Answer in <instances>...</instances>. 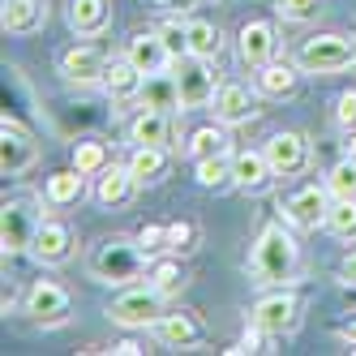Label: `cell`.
Instances as JSON below:
<instances>
[{
	"label": "cell",
	"instance_id": "cell-1",
	"mask_svg": "<svg viewBox=\"0 0 356 356\" xmlns=\"http://www.w3.org/2000/svg\"><path fill=\"white\" fill-rule=\"evenodd\" d=\"M300 266V245L292 241L288 227H262V236L253 241L249 249V275H253V284H262V288H284L292 284V275Z\"/></svg>",
	"mask_w": 356,
	"mask_h": 356
},
{
	"label": "cell",
	"instance_id": "cell-2",
	"mask_svg": "<svg viewBox=\"0 0 356 356\" xmlns=\"http://www.w3.org/2000/svg\"><path fill=\"white\" fill-rule=\"evenodd\" d=\"M150 266V253L129 241V236H112V241H99L95 253H90V275L99 284H112V288H129L146 275Z\"/></svg>",
	"mask_w": 356,
	"mask_h": 356
},
{
	"label": "cell",
	"instance_id": "cell-3",
	"mask_svg": "<svg viewBox=\"0 0 356 356\" xmlns=\"http://www.w3.org/2000/svg\"><path fill=\"white\" fill-rule=\"evenodd\" d=\"M356 65V35H318L300 43L296 69L300 73H343Z\"/></svg>",
	"mask_w": 356,
	"mask_h": 356
},
{
	"label": "cell",
	"instance_id": "cell-4",
	"mask_svg": "<svg viewBox=\"0 0 356 356\" xmlns=\"http://www.w3.org/2000/svg\"><path fill=\"white\" fill-rule=\"evenodd\" d=\"M163 292L155 284H129L112 305H108V318L116 326H129V330H142V326H155L163 318Z\"/></svg>",
	"mask_w": 356,
	"mask_h": 356
},
{
	"label": "cell",
	"instance_id": "cell-5",
	"mask_svg": "<svg viewBox=\"0 0 356 356\" xmlns=\"http://www.w3.org/2000/svg\"><path fill=\"white\" fill-rule=\"evenodd\" d=\"M39 207L31 197H13L0 207V249L5 253H22V249H31L35 245V232H39Z\"/></svg>",
	"mask_w": 356,
	"mask_h": 356
},
{
	"label": "cell",
	"instance_id": "cell-6",
	"mask_svg": "<svg viewBox=\"0 0 356 356\" xmlns=\"http://www.w3.org/2000/svg\"><path fill=\"white\" fill-rule=\"evenodd\" d=\"M172 73H176V86H181V104L185 112L193 108H207L211 99H215V73H211V60H202V56H176L172 60Z\"/></svg>",
	"mask_w": 356,
	"mask_h": 356
},
{
	"label": "cell",
	"instance_id": "cell-7",
	"mask_svg": "<svg viewBox=\"0 0 356 356\" xmlns=\"http://www.w3.org/2000/svg\"><path fill=\"white\" fill-rule=\"evenodd\" d=\"M330 189L326 185H305L296 189L288 202H284V215L292 227H300V232H314V227H326V211H330Z\"/></svg>",
	"mask_w": 356,
	"mask_h": 356
},
{
	"label": "cell",
	"instance_id": "cell-8",
	"mask_svg": "<svg viewBox=\"0 0 356 356\" xmlns=\"http://www.w3.org/2000/svg\"><path fill=\"white\" fill-rule=\"evenodd\" d=\"M26 314L39 326H60L73 314V296L60 284H52V279H39V284H31V292H26Z\"/></svg>",
	"mask_w": 356,
	"mask_h": 356
},
{
	"label": "cell",
	"instance_id": "cell-9",
	"mask_svg": "<svg viewBox=\"0 0 356 356\" xmlns=\"http://www.w3.org/2000/svg\"><path fill=\"white\" fill-rule=\"evenodd\" d=\"M35 159H39L35 138L22 129L13 116H5V124H0V172H5V176H22L26 168H35Z\"/></svg>",
	"mask_w": 356,
	"mask_h": 356
},
{
	"label": "cell",
	"instance_id": "cell-10",
	"mask_svg": "<svg viewBox=\"0 0 356 356\" xmlns=\"http://www.w3.org/2000/svg\"><path fill=\"white\" fill-rule=\"evenodd\" d=\"M266 159H270L275 176H296V172L309 168V138H305V134H292V129L275 134V138L266 142Z\"/></svg>",
	"mask_w": 356,
	"mask_h": 356
},
{
	"label": "cell",
	"instance_id": "cell-11",
	"mask_svg": "<svg viewBox=\"0 0 356 356\" xmlns=\"http://www.w3.org/2000/svg\"><path fill=\"white\" fill-rule=\"evenodd\" d=\"M211 104H215V120H223L227 129H232V124H249L258 116V95L249 86H241V82H223Z\"/></svg>",
	"mask_w": 356,
	"mask_h": 356
},
{
	"label": "cell",
	"instance_id": "cell-12",
	"mask_svg": "<svg viewBox=\"0 0 356 356\" xmlns=\"http://www.w3.org/2000/svg\"><path fill=\"white\" fill-rule=\"evenodd\" d=\"M296 322H300V305L288 292H270V296H262L253 305V326H262L266 335H284V330H292Z\"/></svg>",
	"mask_w": 356,
	"mask_h": 356
},
{
	"label": "cell",
	"instance_id": "cell-13",
	"mask_svg": "<svg viewBox=\"0 0 356 356\" xmlns=\"http://www.w3.org/2000/svg\"><path fill=\"white\" fill-rule=\"evenodd\" d=\"M134 197H138V176L129 172V163H124V168H116V163H112V168L99 172L95 202H99L104 211H124Z\"/></svg>",
	"mask_w": 356,
	"mask_h": 356
},
{
	"label": "cell",
	"instance_id": "cell-14",
	"mask_svg": "<svg viewBox=\"0 0 356 356\" xmlns=\"http://www.w3.org/2000/svg\"><path fill=\"white\" fill-rule=\"evenodd\" d=\"M31 253H35L43 266H60V262L73 258V232H69L65 223H56V219H43V223H39V232H35Z\"/></svg>",
	"mask_w": 356,
	"mask_h": 356
},
{
	"label": "cell",
	"instance_id": "cell-15",
	"mask_svg": "<svg viewBox=\"0 0 356 356\" xmlns=\"http://www.w3.org/2000/svg\"><path fill=\"white\" fill-rule=\"evenodd\" d=\"M138 108H150V112H185L181 104V86H176V73H146V82L138 90Z\"/></svg>",
	"mask_w": 356,
	"mask_h": 356
},
{
	"label": "cell",
	"instance_id": "cell-16",
	"mask_svg": "<svg viewBox=\"0 0 356 356\" xmlns=\"http://www.w3.org/2000/svg\"><path fill=\"white\" fill-rule=\"evenodd\" d=\"M108 56L104 52H95V47H65L60 52V73L69 82H78V86H90V82H104V73H108Z\"/></svg>",
	"mask_w": 356,
	"mask_h": 356
},
{
	"label": "cell",
	"instance_id": "cell-17",
	"mask_svg": "<svg viewBox=\"0 0 356 356\" xmlns=\"http://www.w3.org/2000/svg\"><path fill=\"white\" fill-rule=\"evenodd\" d=\"M124 56H129L142 73H163V69H172V52H168V43H163L159 31H142V35H134L129 47H124Z\"/></svg>",
	"mask_w": 356,
	"mask_h": 356
},
{
	"label": "cell",
	"instance_id": "cell-18",
	"mask_svg": "<svg viewBox=\"0 0 356 356\" xmlns=\"http://www.w3.org/2000/svg\"><path fill=\"white\" fill-rule=\"evenodd\" d=\"M232 176H236V189L262 193L275 181V168L266 159V150H236V155H232Z\"/></svg>",
	"mask_w": 356,
	"mask_h": 356
},
{
	"label": "cell",
	"instance_id": "cell-19",
	"mask_svg": "<svg viewBox=\"0 0 356 356\" xmlns=\"http://www.w3.org/2000/svg\"><path fill=\"white\" fill-rule=\"evenodd\" d=\"M275 47H279V39H275V26H270V22H249V26H241V60H245L249 69L270 65Z\"/></svg>",
	"mask_w": 356,
	"mask_h": 356
},
{
	"label": "cell",
	"instance_id": "cell-20",
	"mask_svg": "<svg viewBox=\"0 0 356 356\" xmlns=\"http://www.w3.org/2000/svg\"><path fill=\"white\" fill-rule=\"evenodd\" d=\"M0 22H5L9 35H35L47 22V5L43 0H5L0 5Z\"/></svg>",
	"mask_w": 356,
	"mask_h": 356
},
{
	"label": "cell",
	"instance_id": "cell-21",
	"mask_svg": "<svg viewBox=\"0 0 356 356\" xmlns=\"http://www.w3.org/2000/svg\"><path fill=\"white\" fill-rule=\"evenodd\" d=\"M129 142H134V146H168V142H172V120H168V112L142 108V112L129 120Z\"/></svg>",
	"mask_w": 356,
	"mask_h": 356
},
{
	"label": "cell",
	"instance_id": "cell-22",
	"mask_svg": "<svg viewBox=\"0 0 356 356\" xmlns=\"http://www.w3.org/2000/svg\"><path fill=\"white\" fill-rule=\"evenodd\" d=\"M142 82H146V73H142L129 56H120V60L108 65V73H104V82H99V86H104L112 99H138Z\"/></svg>",
	"mask_w": 356,
	"mask_h": 356
},
{
	"label": "cell",
	"instance_id": "cell-23",
	"mask_svg": "<svg viewBox=\"0 0 356 356\" xmlns=\"http://www.w3.org/2000/svg\"><path fill=\"white\" fill-rule=\"evenodd\" d=\"M108 22H112V5H108V0H73V5H69V26L78 35H86V39L104 35Z\"/></svg>",
	"mask_w": 356,
	"mask_h": 356
},
{
	"label": "cell",
	"instance_id": "cell-24",
	"mask_svg": "<svg viewBox=\"0 0 356 356\" xmlns=\"http://www.w3.org/2000/svg\"><path fill=\"white\" fill-rule=\"evenodd\" d=\"M155 335L168 343V348H197L202 343V326L193 314H163L155 322Z\"/></svg>",
	"mask_w": 356,
	"mask_h": 356
},
{
	"label": "cell",
	"instance_id": "cell-25",
	"mask_svg": "<svg viewBox=\"0 0 356 356\" xmlns=\"http://www.w3.org/2000/svg\"><path fill=\"white\" fill-rule=\"evenodd\" d=\"M193 172H197V185L202 189H232L236 176H232V150H223V155H207V159H193Z\"/></svg>",
	"mask_w": 356,
	"mask_h": 356
},
{
	"label": "cell",
	"instance_id": "cell-26",
	"mask_svg": "<svg viewBox=\"0 0 356 356\" xmlns=\"http://www.w3.org/2000/svg\"><path fill=\"white\" fill-rule=\"evenodd\" d=\"M296 82H300V69H292V65H262L258 69V95H266V99H288V95H296Z\"/></svg>",
	"mask_w": 356,
	"mask_h": 356
},
{
	"label": "cell",
	"instance_id": "cell-27",
	"mask_svg": "<svg viewBox=\"0 0 356 356\" xmlns=\"http://www.w3.org/2000/svg\"><path fill=\"white\" fill-rule=\"evenodd\" d=\"M129 172L138 176V185H155V181H163V172H168V146H134Z\"/></svg>",
	"mask_w": 356,
	"mask_h": 356
},
{
	"label": "cell",
	"instance_id": "cell-28",
	"mask_svg": "<svg viewBox=\"0 0 356 356\" xmlns=\"http://www.w3.org/2000/svg\"><path fill=\"white\" fill-rule=\"evenodd\" d=\"M82 185H86V176H82L78 168H65V172H52V176H47L43 197L52 202V207H73V202L82 197Z\"/></svg>",
	"mask_w": 356,
	"mask_h": 356
},
{
	"label": "cell",
	"instance_id": "cell-29",
	"mask_svg": "<svg viewBox=\"0 0 356 356\" xmlns=\"http://www.w3.org/2000/svg\"><path fill=\"white\" fill-rule=\"evenodd\" d=\"M185 31H189V52H193V56H202V60H219V52H223V35H219V26L193 17V22H185Z\"/></svg>",
	"mask_w": 356,
	"mask_h": 356
},
{
	"label": "cell",
	"instance_id": "cell-30",
	"mask_svg": "<svg viewBox=\"0 0 356 356\" xmlns=\"http://www.w3.org/2000/svg\"><path fill=\"white\" fill-rule=\"evenodd\" d=\"M326 232L335 241H356V197H335L326 211Z\"/></svg>",
	"mask_w": 356,
	"mask_h": 356
},
{
	"label": "cell",
	"instance_id": "cell-31",
	"mask_svg": "<svg viewBox=\"0 0 356 356\" xmlns=\"http://www.w3.org/2000/svg\"><path fill=\"white\" fill-rule=\"evenodd\" d=\"M227 124L219 120V124H202V129H193V138H189V159H207V155H223L227 150Z\"/></svg>",
	"mask_w": 356,
	"mask_h": 356
},
{
	"label": "cell",
	"instance_id": "cell-32",
	"mask_svg": "<svg viewBox=\"0 0 356 356\" xmlns=\"http://www.w3.org/2000/svg\"><path fill=\"white\" fill-rule=\"evenodd\" d=\"M73 168H78L82 176H99L104 168H112V159H108V146L104 142H78L73 146Z\"/></svg>",
	"mask_w": 356,
	"mask_h": 356
},
{
	"label": "cell",
	"instance_id": "cell-33",
	"mask_svg": "<svg viewBox=\"0 0 356 356\" xmlns=\"http://www.w3.org/2000/svg\"><path fill=\"white\" fill-rule=\"evenodd\" d=\"M326 189H330V197H356V159L352 155H343L326 172Z\"/></svg>",
	"mask_w": 356,
	"mask_h": 356
},
{
	"label": "cell",
	"instance_id": "cell-34",
	"mask_svg": "<svg viewBox=\"0 0 356 356\" xmlns=\"http://www.w3.org/2000/svg\"><path fill=\"white\" fill-rule=\"evenodd\" d=\"M150 284H155L163 296H176L185 288V270H181V262H155L150 266Z\"/></svg>",
	"mask_w": 356,
	"mask_h": 356
},
{
	"label": "cell",
	"instance_id": "cell-35",
	"mask_svg": "<svg viewBox=\"0 0 356 356\" xmlns=\"http://www.w3.org/2000/svg\"><path fill=\"white\" fill-rule=\"evenodd\" d=\"M279 13L288 22H314L322 13V0H279Z\"/></svg>",
	"mask_w": 356,
	"mask_h": 356
},
{
	"label": "cell",
	"instance_id": "cell-36",
	"mask_svg": "<svg viewBox=\"0 0 356 356\" xmlns=\"http://www.w3.org/2000/svg\"><path fill=\"white\" fill-rule=\"evenodd\" d=\"M159 35H163V43H168L172 60H176V56H189V31L181 26V22H163Z\"/></svg>",
	"mask_w": 356,
	"mask_h": 356
},
{
	"label": "cell",
	"instance_id": "cell-37",
	"mask_svg": "<svg viewBox=\"0 0 356 356\" xmlns=\"http://www.w3.org/2000/svg\"><path fill=\"white\" fill-rule=\"evenodd\" d=\"M193 241H197V227H193V223H168V249H172V253L197 249Z\"/></svg>",
	"mask_w": 356,
	"mask_h": 356
},
{
	"label": "cell",
	"instance_id": "cell-38",
	"mask_svg": "<svg viewBox=\"0 0 356 356\" xmlns=\"http://www.w3.org/2000/svg\"><path fill=\"white\" fill-rule=\"evenodd\" d=\"M335 124L348 134V129H356V90H343L339 95V104H335Z\"/></svg>",
	"mask_w": 356,
	"mask_h": 356
},
{
	"label": "cell",
	"instance_id": "cell-39",
	"mask_svg": "<svg viewBox=\"0 0 356 356\" xmlns=\"http://www.w3.org/2000/svg\"><path fill=\"white\" fill-rule=\"evenodd\" d=\"M138 245H142L146 253H163V249H168V227H155V223L142 227V232H138Z\"/></svg>",
	"mask_w": 356,
	"mask_h": 356
},
{
	"label": "cell",
	"instance_id": "cell-40",
	"mask_svg": "<svg viewBox=\"0 0 356 356\" xmlns=\"http://www.w3.org/2000/svg\"><path fill=\"white\" fill-rule=\"evenodd\" d=\"M339 284H343V288H356V249L343 253V262H339Z\"/></svg>",
	"mask_w": 356,
	"mask_h": 356
},
{
	"label": "cell",
	"instance_id": "cell-41",
	"mask_svg": "<svg viewBox=\"0 0 356 356\" xmlns=\"http://www.w3.org/2000/svg\"><path fill=\"white\" fill-rule=\"evenodd\" d=\"M339 339H343V343H352V352H356V318L339 326Z\"/></svg>",
	"mask_w": 356,
	"mask_h": 356
},
{
	"label": "cell",
	"instance_id": "cell-42",
	"mask_svg": "<svg viewBox=\"0 0 356 356\" xmlns=\"http://www.w3.org/2000/svg\"><path fill=\"white\" fill-rule=\"evenodd\" d=\"M159 9H193V0H155Z\"/></svg>",
	"mask_w": 356,
	"mask_h": 356
},
{
	"label": "cell",
	"instance_id": "cell-43",
	"mask_svg": "<svg viewBox=\"0 0 356 356\" xmlns=\"http://www.w3.org/2000/svg\"><path fill=\"white\" fill-rule=\"evenodd\" d=\"M343 155L356 159V129H348V142H343Z\"/></svg>",
	"mask_w": 356,
	"mask_h": 356
}]
</instances>
